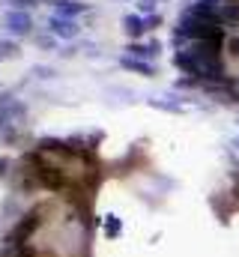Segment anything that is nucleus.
I'll return each instance as SVG.
<instances>
[{
  "label": "nucleus",
  "instance_id": "f257e3e1",
  "mask_svg": "<svg viewBox=\"0 0 239 257\" xmlns=\"http://www.w3.org/2000/svg\"><path fill=\"white\" fill-rule=\"evenodd\" d=\"M45 212H48V203H39V206H33L30 212H24L18 221H15V227L6 233V245H30L33 242V236H36V230L45 224Z\"/></svg>",
  "mask_w": 239,
  "mask_h": 257
},
{
  "label": "nucleus",
  "instance_id": "f03ea898",
  "mask_svg": "<svg viewBox=\"0 0 239 257\" xmlns=\"http://www.w3.org/2000/svg\"><path fill=\"white\" fill-rule=\"evenodd\" d=\"M105 221H108V233H111V236H117V233H120V221L114 218V215H108Z\"/></svg>",
  "mask_w": 239,
  "mask_h": 257
}]
</instances>
